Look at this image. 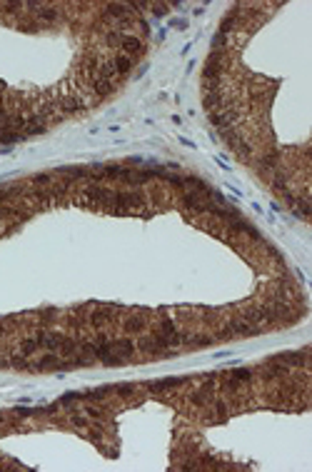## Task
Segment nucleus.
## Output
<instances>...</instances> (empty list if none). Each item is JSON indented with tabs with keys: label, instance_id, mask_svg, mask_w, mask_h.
Wrapping results in <instances>:
<instances>
[{
	"label": "nucleus",
	"instance_id": "2eb2a0df",
	"mask_svg": "<svg viewBox=\"0 0 312 472\" xmlns=\"http://www.w3.org/2000/svg\"><path fill=\"white\" fill-rule=\"evenodd\" d=\"M20 140H25V137H23L20 133L0 128V142H3V145H15V142H20Z\"/></svg>",
	"mask_w": 312,
	"mask_h": 472
},
{
	"label": "nucleus",
	"instance_id": "1a4fd4ad",
	"mask_svg": "<svg viewBox=\"0 0 312 472\" xmlns=\"http://www.w3.org/2000/svg\"><path fill=\"white\" fill-rule=\"evenodd\" d=\"M230 232H245V235H252L255 240H260V232L250 225V222H245V220H232V225H230Z\"/></svg>",
	"mask_w": 312,
	"mask_h": 472
},
{
	"label": "nucleus",
	"instance_id": "f3484780",
	"mask_svg": "<svg viewBox=\"0 0 312 472\" xmlns=\"http://www.w3.org/2000/svg\"><path fill=\"white\" fill-rule=\"evenodd\" d=\"M10 365H13L15 370H35V365H30V362H28V355H23V352H20V355H13V357H10Z\"/></svg>",
	"mask_w": 312,
	"mask_h": 472
},
{
	"label": "nucleus",
	"instance_id": "4468645a",
	"mask_svg": "<svg viewBox=\"0 0 312 472\" xmlns=\"http://www.w3.org/2000/svg\"><path fill=\"white\" fill-rule=\"evenodd\" d=\"M183 342H185L187 347L197 350V347H207V345L212 342V337H207V335H195V340H192V337H183Z\"/></svg>",
	"mask_w": 312,
	"mask_h": 472
},
{
	"label": "nucleus",
	"instance_id": "393cba45",
	"mask_svg": "<svg viewBox=\"0 0 312 472\" xmlns=\"http://www.w3.org/2000/svg\"><path fill=\"white\" fill-rule=\"evenodd\" d=\"M113 392H118V395H132V392H135V387H132V385H115V387H113Z\"/></svg>",
	"mask_w": 312,
	"mask_h": 472
},
{
	"label": "nucleus",
	"instance_id": "b1692460",
	"mask_svg": "<svg viewBox=\"0 0 312 472\" xmlns=\"http://www.w3.org/2000/svg\"><path fill=\"white\" fill-rule=\"evenodd\" d=\"M80 400V392H65L60 398V405H72V403H77Z\"/></svg>",
	"mask_w": 312,
	"mask_h": 472
},
{
	"label": "nucleus",
	"instance_id": "423d86ee",
	"mask_svg": "<svg viewBox=\"0 0 312 472\" xmlns=\"http://www.w3.org/2000/svg\"><path fill=\"white\" fill-rule=\"evenodd\" d=\"M187 377H165V380H158V382H150L147 387L152 390V392H160V390H173V387H178V385H183Z\"/></svg>",
	"mask_w": 312,
	"mask_h": 472
},
{
	"label": "nucleus",
	"instance_id": "5701e85b",
	"mask_svg": "<svg viewBox=\"0 0 312 472\" xmlns=\"http://www.w3.org/2000/svg\"><path fill=\"white\" fill-rule=\"evenodd\" d=\"M215 415H217V420H225V417H227V405L222 403V400L215 403Z\"/></svg>",
	"mask_w": 312,
	"mask_h": 472
},
{
	"label": "nucleus",
	"instance_id": "39448f33",
	"mask_svg": "<svg viewBox=\"0 0 312 472\" xmlns=\"http://www.w3.org/2000/svg\"><path fill=\"white\" fill-rule=\"evenodd\" d=\"M110 345H113V352H118L123 357H132L135 355V345L127 337H115V340H110Z\"/></svg>",
	"mask_w": 312,
	"mask_h": 472
},
{
	"label": "nucleus",
	"instance_id": "6e6552de",
	"mask_svg": "<svg viewBox=\"0 0 312 472\" xmlns=\"http://www.w3.org/2000/svg\"><path fill=\"white\" fill-rule=\"evenodd\" d=\"M123 330L127 335H140L145 330V318H125Z\"/></svg>",
	"mask_w": 312,
	"mask_h": 472
},
{
	"label": "nucleus",
	"instance_id": "9d476101",
	"mask_svg": "<svg viewBox=\"0 0 312 472\" xmlns=\"http://www.w3.org/2000/svg\"><path fill=\"white\" fill-rule=\"evenodd\" d=\"M60 355H65V357H75L77 352H80V342H75L72 337H62L60 342V350H58Z\"/></svg>",
	"mask_w": 312,
	"mask_h": 472
},
{
	"label": "nucleus",
	"instance_id": "aec40b11",
	"mask_svg": "<svg viewBox=\"0 0 312 472\" xmlns=\"http://www.w3.org/2000/svg\"><path fill=\"white\" fill-rule=\"evenodd\" d=\"M260 168H262V170H272V168H277V155L270 152V155L260 158Z\"/></svg>",
	"mask_w": 312,
	"mask_h": 472
},
{
	"label": "nucleus",
	"instance_id": "a211bd4d",
	"mask_svg": "<svg viewBox=\"0 0 312 472\" xmlns=\"http://www.w3.org/2000/svg\"><path fill=\"white\" fill-rule=\"evenodd\" d=\"M155 333H163V335H178V328H175V323L170 320V318H163L160 323H158V330Z\"/></svg>",
	"mask_w": 312,
	"mask_h": 472
},
{
	"label": "nucleus",
	"instance_id": "ddd939ff",
	"mask_svg": "<svg viewBox=\"0 0 312 472\" xmlns=\"http://www.w3.org/2000/svg\"><path fill=\"white\" fill-rule=\"evenodd\" d=\"M93 90H95L100 98H108V95L113 93V83H110V80H98V77H95V80H93Z\"/></svg>",
	"mask_w": 312,
	"mask_h": 472
},
{
	"label": "nucleus",
	"instance_id": "20e7f679",
	"mask_svg": "<svg viewBox=\"0 0 312 472\" xmlns=\"http://www.w3.org/2000/svg\"><path fill=\"white\" fill-rule=\"evenodd\" d=\"M120 48H123L125 53H127V58H130V55H140V53L145 50L142 40H140V38H135V35H123V40H120Z\"/></svg>",
	"mask_w": 312,
	"mask_h": 472
},
{
	"label": "nucleus",
	"instance_id": "f03ea898",
	"mask_svg": "<svg viewBox=\"0 0 312 472\" xmlns=\"http://www.w3.org/2000/svg\"><path fill=\"white\" fill-rule=\"evenodd\" d=\"M252 380V370H248V367H240V370H235V372H230L227 375V380H225V385H227V390H238L243 382H250Z\"/></svg>",
	"mask_w": 312,
	"mask_h": 472
},
{
	"label": "nucleus",
	"instance_id": "f8f14e48",
	"mask_svg": "<svg viewBox=\"0 0 312 472\" xmlns=\"http://www.w3.org/2000/svg\"><path fill=\"white\" fill-rule=\"evenodd\" d=\"M113 67H115V72L127 75V72L132 70V58H127V55H118V58L113 60Z\"/></svg>",
	"mask_w": 312,
	"mask_h": 472
},
{
	"label": "nucleus",
	"instance_id": "f257e3e1",
	"mask_svg": "<svg viewBox=\"0 0 312 472\" xmlns=\"http://www.w3.org/2000/svg\"><path fill=\"white\" fill-rule=\"evenodd\" d=\"M205 195H200V193H195V190H185L183 193V207H187V210H192V212H205Z\"/></svg>",
	"mask_w": 312,
	"mask_h": 472
},
{
	"label": "nucleus",
	"instance_id": "6ab92c4d",
	"mask_svg": "<svg viewBox=\"0 0 312 472\" xmlns=\"http://www.w3.org/2000/svg\"><path fill=\"white\" fill-rule=\"evenodd\" d=\"M60 105L65 113H77V110L83 108V105L77 103V98H70V95H67V98H60Z\"/></svg>",
	"mask_w": 312,
	"mask_h": 472
},
{
	"label": "nucleus",
	"instance_id": "bb28decb",
	"mask_svg": "<svg viewBox=\"0 0 312 472\" xmlns=\"http://www.w3.org/2000/svg\"><path fill=\"white\" fill-rule=\"evenodd\" d=\"M70 422H72L75 427H88V420H85L83 415H72V417H70Z\"/></svg>",
	"mask_w": 312,
	"mask_h": 472
},
{
	"label": "nucleus",
	"instance_id": "0eeeda50",
	"mask_svg": "<svg viewBox=\"0 0 312 472\" xmlns=\"http://www.w3.org/2000/svg\"><path fill=\"white\" fill-rule=\"evenodd\" d=\"M113 312H115V307H108V305H105V307H98V310L90 315V323H93L95 328H103V325L110 320V315H113Z\"/></svg>",
	"mask_w": 312,
	"mask_h": 472
},
{
	"label": "nucleus",
	"instance_id": "412c9836",
	"mask_svg": "<svg viewBox=\"0 0 312 472\" xmlns=\"http://www.w3.org/2000/svg\"><path fill=\"white\" fill-rule=\"evenodd\" d=\"M232 25H235V13H227V15H225V20L220 23V33L225 35L227 30H232Z\"/></svg>",
	"mask_w": 312,
	"mask_h": 472
},
{
	"label": "nucleus",
	"instance_id": "cd10ccee",
	"mask_svg": "<svg viewBox=\"0 0 312 472\" xmlns=\"http://www.w3.org/2000/svg\"><path fill=\"white\" fill-rule=\"evenodd\" d=\"M150 10H152L155 15H165V13H168V5H150Z\"/></svg>",
	"mask_w": 312,
	"mask_h": 472
},
{
	"label": "nucleus",
	"instance_id": "c756f323",
	"mask_svg": "<svg viewBox=\"0 0 312 472\" xmlns=\"http://www.w3.org/2000/svg\"><path fill=\"white\" fill-rule=\"evenodd\" d=\"M3 333H5V328H3V323H0V337H3Z\"/></svg>",
	"mask_w": 312,
	"mask_h": 472
},
{
	"label": "nucleus",
	"instance_id": "4be33fe9",
	"mask_svg": "<svg viewBox=\"0 0 312 472\" xmlns=\"http://www.w3.org/2000/svg\"><path fill=\"white\" fill-rule=\"evenodd\" d=\"M50 183H53V178H50V175H45V173H40V175H35V178H33V185H38V188L50 185Z\"/></svg>",
	"mask_w": 312,
	"mask_h": 472
},
{
	"label": "nucleus",
	"instance_id": "c85d7f7f",
	"mask_svg": "<svg viewBox=\"0 0 312 472\" xmlns=\"http://www.w3.org/2000/svg\"><path fill=\"white\" fill-rule=\"evenodd\" d=\"M222 43H225V35H222V33H217V35H215V38H212V48H215V50H217V48H220V45H222Z\"/></svg>",
	"mask_w": 312,
	"mask_h": 472
},
{
	"label": "nucleus",
	"instance_id": "7ed1b4c3",
	"mask_svg": "<svg viewBox=\"0 0 312 472\" xmlns=\"http://www.w3.org/2000/svg\"><path fill=\"white\" fill-rule=\"evenodd\" d=\"M60 333H43V335H38V342H40V347L43 350H48V352H58L60 350V342H62Z\"/></svg>",
	"mask_w": 312,
	"mask_h": 472
},
{
	"label": "nucleus",
	"instance_id": "dca6fc26",
	"mask_svg": "<svg viewBox=\"0 0 312 472\" xmlns=\"http://www.w3.org/2000/svg\"><path fill=\"white\" fill-rule=\"evenodd\" d=\"M38 350H40L38 337H28V340H23V342H20V352H23V355H28V357H30L33 352H38Z\"/></svg>",
	"mask_w": 312,
	"mask_h": 472
},
{
	"label": "nucleus",
	"instance_id": "9b49d317",
	"mask_svg": "<svg viewBox=\"0 0 312 472\" xmlns=\"http://www.w3.org/2000/svg\"><path fill=\"white\" fill-rule=\"evenodd\" d=\"M20 193H23L20 185H0V205H5L10 198H15V195H20Z\"/></svg>",
	"mask_w": 312,
	"mask_h": 472
},
{
	"label": "nucleus",
	"instance_id": "a878e982",
	"mask_svg": "<svg viewBox=\"0 0 312 472\" xmlns=\"http://www.w3.org/2000/svg\"><path fill=\"white\" fill-rule=\"evenodd\" d=\"M85 417H93V420H100V417H103V412H100L98 407H93V405H90V407H85Z\"/></svg>",
	"mask_w": 312,
	"mask_h": 472
}]
</instances>
